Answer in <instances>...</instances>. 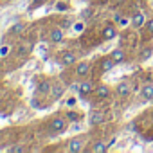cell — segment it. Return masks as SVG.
Masks as SVG:
<instances>
[{
  "mask_svg": "<svg viewBox=\"0 0 153 153\" xmlns=\"http://www.w3.org/2000/svg\"><path fill=\"white\" fill-rule=\"evenodd\" d=\"M67 128H68V121L63 115H56L49 121V133L51 135H61L67 131Z\"/></svg>",
  "mask_w": 153,
  "mask_h": 153,
  "instance_id": "1",
  "label": "cell"
},
{
  "mask_svg": "<svg viewBox=\"0 0 153 153\" xmlns=\"http://www.w3.org/2000/svg\"><path fill=\"white\" fill-rule=\"evenodd\" d=\"M67 149H68L70 153H79V151H83V149H85V137H72V139L68 140Z\"/></svg>",
  "mask_w": 153,
  "mask_h": 153,
  "instance_id": "2",
  "label": "cell"
},
{
  "mask_svg": "<svg viewBox=\"0 0 153 153\" xmlns=\"http://www.w3.org/2000/svg\"><path fill=\"white\" fill-rule=\"evenodd\" d=\"M110 94H112V90H110V87H108V85H105V83H101V85H97V87L94 88V97H96L97 101L108 99V97H110Z\"/></svg>",
  "mask_w": 153,
  "mask_h": 153,
  "instance_id": "3",
  "label": "cell"
},
{
  "mask_svg": "<svg viewBox=\"0 0 153 153\" xmlns=\"http://www.w3.org/2000/svg\"><path fill=\"white\" fill-rule=\"evenodd\" d=\"M115 65H117V63L112 59V56H103L101 61H99V72H101V74H106V72H110Z\"/></svg>",
  "mask_w": 153,
  "mask_h": 153,
  "instance_id": "4",
  "label": "cell"
},
{
  "mask_svg": "<svg viewBox=\"0 0 153 153\" xmlns=\"http://www.w3.org/2000/svg\"><path fill=\"white\" fill-rule=\"evenodd\" d=\"M94 83L92 81H88V79H85V81H81L79 85H78V92H79V96L81 97H87V96H90V94H94Z\"/></svg>",
  "mask_w": 153,
  "mask_h": 153,
  "instance_id": "5",
  "label": "cell"
},
{
  "mask_svg": "<svg viewBox=\"0 0 153 153\" xmlns=\"http://www.w3.org/2000/svg\"><path fill=\"white\" fill-rule=\"evenodd\" d=\"M90 63L88 61H81V63H78V65H76V76H78V78H87V76L90 74Z\"/></svg>",
  "mask_w": 153,
  "mask_h": 153,
  "instance_id": "6",
  "label": "cell"
},
{
  "mask_svg": "<svg viewBox=\"0 0 153 153\" xmlns=\"http://www.w3.org/2000/svg\"><path fill=\"white\" fill-rule=\"evenodd\" d=\"M76 54L74 52H70V51H65V52H61V56H59V63L61 65H65V67H70V65H74L76 63Z\"/></svg>",
  "mask_w": 153,
  "mask_h": 153,
  "instance_id": "7",
  "label": "cell"
},
{
  "mask_svg": "<svg viewBox=\"0 0 153 153\" xmlns=\"http://www.w3.org/2000/svg\"><path fill=\"white\" fill-rule=\"evenodd\" d=\"M115 92H117V96H123V97L128 96V94L131 92V83L126 81V79H124V81H119L117 87H115Z\"/></svg>",
  "mask_w": 153,
  "mask_h": 153,
  "instance_id": "8",
  "label": "cell"
},
{
  "mask_svg": "<svg viewBox=\"0 0 153 153\" xmlns=\"http://www.w3.org/2000/svg\"><path fill=\"white\" fill-rule=\"evenodd\" d=\"M101 36H103V40H114V38L117 36V27H115V25H112V24L105 25V27H103Z\"/></svg>",
  "mask_w": 153,
  "mask_h": 153,
  "instance_id": "9",
  "label": "cell"
},
{
  "mask_svg": "<svg viewBox=\"0 0 153 153\" xmlns=\"http://www.w3.org/2000/svg\"><path fill=\"white\" fill-rule=\"evenodd\" d=\"M88 121H90L92 126H99V124H103V123L106 121V115H105L103 112H92Z\"/></svg>",
  "mask_w": 153,
  "mask_h": 153,
  "instance_id": "10",
  "label": "cell"
},
{
  "mask_svg": "<svg viewBox=\"0 0 153 153\" xmlns=\"http://www.w3.org/2000/svg\"><path fill=\"white\" fill-rule=\"evenodd\" d=\"M63 85H59V83H56V85H52L51 87V92H49V96H51V99L52 101H58L61 96H63Z\"/></svg>",
  "mask_w": 153,
  "mask_h": 153,
  "instance_id": "11",
  "label": "cell"
},
{
  "mask_svg": "<svg viewBox=\"0 0 153 153\" xmlns=\"http://www.w3.org/2000/svg\"><path fill=\"white\" fill-rule=\"evenodd\" d=\"M49 40H51L52 43H59V42L63 40V29H59V27L51 29V33H49Z\"/></svg>",
  "mask_w": 153,
  "mask_h": 153,
  "instance_id": "12",
  "label": "cell"
},
{
  "mask_svg": "<svg viewBox=\"0 0 153 153\" xmlns=\"http://www.w3.org/2000/svg\"><path fill=\"white\" fill-rule=\"evenodd\" d=\"M110 146H112V144H108V142H105V140H97V142H94V146L90 148V151H92V153H105V151H108Z\"/></svg>",
  "mask_w": 153,
  "mask_h": 153,
  "instance_id": "13",
  "label": "cell"
},
{
  "mask_svg": "<svg viewBox=\"0 0 153 153\" xmlns=\"http://www.w3.org/2000/svg\"><path fill=\"white\" fill-rule=\"evenodd\" d=\"M140 96L144 101H151L153 99V83H146L140 90Z\"/></svg>",
  "mask_w": 153,
  "mask_h": 153,
  "instance_id": "14",
  "label": "cell"
},
{
  "mask_svg": "<svg viewBox=\"0 0 153 153\" xmlns=\"http://www.w3.org/2000/svg\"><path fill=\"white\" fill-rule=\"evenodd\" d=\"M110 56H112V59H114L117 65H119V63H124V59H126V52H124L123 49H114Z\"/></svg>",
  "mask_w": 153,
  "mask_h": 153,
  "instance_id": "15",
  "label": "cell"
},
{
  "mask_svg": "<svg viewBox=\"0 0 153 153\" xmlns=\"http://www.w3.org/2000/svg\"><path fill=\"white\" fill-rule=\"evenodd\" d=\"M65 117H67L68 123H79V121H83V114L76 112V110H68V112L65 114Z\"/></svg>",
  "mask_w": 153,
  "mask_h": 153,
  "instance_id": "16",
  "label": "cell"
},
{
  "mask_svg": "<svg viewBox=\"0 0 153 153\" xmlns=\"http://www.w3.org/2000/svg\"><path fill=\"white\" fill-rule=\"evenodd\" d=\"M142 24H144V15H142V13H135V15L131 16V27L139 29Z\"/></svg>",
  "mask_w": 153,
  "mask_h": 153,
  "instance_id": "17",
  "label": "cell"
},
{
  "mask_svg": "<svg viewBox=\"0 0 153 153\" xmlns=\"http://www.w3.org/2000/svg\"><path fill=\"white\" fill-rule=\"evenodd\" d=\"M51 87H52V83H51L49 79H43V81L38 85V94H49V92H51Z\"/></svg>",
  "mask_w": 153,
  "mask_h": 153,
  "instance_id": "18",
  "label": "cell"
},
{
  "mask_svg": "<svg viewBox=\"0 0 153 153\" xmlns=\"http://www.w3.org/2000/svg\"><path fill=\"white\" fill-rule=\"evenodd\" d=\"M151 54H153V49H151V47H144V49L140 51V54H139V59H140V61H146V59L151 58Z\"/></svg>",
  "mask_w": 153,
  "mask_h": 153,
  "instance_id": "19",
  "label": "cell"
},
{
  "mask_svg": "<svg viewBox=\"0 0 153 153\" xmlns=\"http://www.w3.org/2000/svg\"><path fill=\"white\" fill-rule=\"evenodd\" d=\"M9 151H11V153H25V151H27V148H25L24 144H15V146H11V148H9Z\"/></svg>",
  "mask_w": 153,
  "mask_h": 153,
  "instance_id": "20",
  "label": "cell"
},
{
  "mask_svg": "<svg viewBox=\"0 0 153 153\" xmlns=\"http://www.w3.org/2000/svg\"><path fill=\"white\" fill-rule=\"evenodd\" d=\"M22 31H24V24H15V25H13V29H11V33H13V34H20Z\"/></svg>",
  "mask_w": 153,
  "mask_h": 153,
  "instance_id": "21",
  "label": "cell"
},
{
  "mask_svg": "<svg viewBox=\"0 0 153 153\" xmlns=\"http://www.w3.org/2000/svg\"><path fill=\"white\" fill-rule=\"evenodd\" d=\"M45 4V0H33V4H31V9H36V7H42Z\"/></svg>",
  "mask_w": 153,
  "mask_h": 153,
  "instance_id": "22",
  "label": "cell"
},
{
  "mask_svg": "<svg viewBox=\"0 0 153 153\" xmlns=\"http://www.w3.org/2000/svg\"><path fill=\"white\" fill-rule=\"evenodd\" d=\"M146 31H148L149 34H153V18H149V20L146 22Z\"/></svg>",
  "mask_w": 153,
  "mask_h": 153,
  "instance_id": "23",
  "label": "cell"
},
{
  "mask_svg": "<svg viewBox=\"0 0 153 153\" xmlns=\"http://www.w3.org/2000/svg\"><path fill=\"white\" fill-rule=\"evenodd\" d=\"M83 27H85L83 24H76V25H74V31H76V33H81V31H83Z\"/></svg>",
  "mask_w": 153,
  "mask_h": 153,
  "instance_id": "24",
  "label": "cell"
},
{
  "mask_svg": "<svg viewBox=\"0 0 153 153\" xmlns=\"http://www.w3.org/2000/svg\"><path fill=\"white\" fill-rule=\"evenodd\" d=\"M76 103H78V101H76V97H68V99H67V105H68V106H74Z\"/></svg>",
  "mask_w": 153,
  "mask_h": 153,
  "instance_id": "25",
  "label": "cell"
},
{
  "mask_svg": "<svg viewBox=\"0 0 153 153\" xmlns=\"http://www.w3.org/2000/svg\"><path fill=\"white\" fill-rule=\"evenodd\" d=\"M67 7H68V6H67L65 2H59V4H58V9H59V11H65Z\"/></svg>",
  "mask_w": 153,
  "mask_h": 153,
  "instance_id": "26",
  "label": "cell"
},
{
  "mask_svg": "<svg viewBox=\"0 0 153 153\" xmlns=\"http://www.w3.org/2000/svg\"><path fill=\"white\" fill-rule=\"evenodd\" d=\"M151 115H153V110H151Z\"/></svg>",
  "mask_w": 153,
  "mask_h": 153,
  "instance_id": "27",
  "label": "cell"
},
{
  "mask_svg": "<svg viewBox=\"0 0 153 153\" xmlns=\"http://www.w3.org/2000/svg\"><path fill=\"white\" fill-rule=\"evenodd\" d=\"M151 101H153V99H151Z\"/></svg>",
  "mask_w": 153,
  "mask_h": 153,
  "instance_id": "28",
  "label": "cell"
}]
</instances>
